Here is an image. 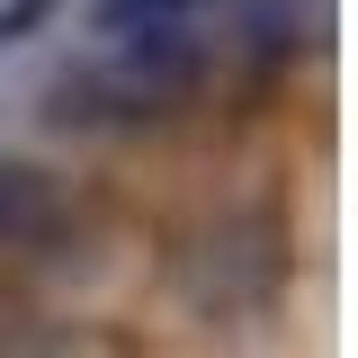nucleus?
Instances as JSON below:
<instances>
[{
  "label": "nucleus",
  "instance_id": "423d86ee",
  "mask_svg": "<svg viewBox=\"0 0 358 358\" xmlns=\"http://www.w3.org/2000/svg\"><path fill=\"white\" fill-rule=\"evenodd\" d=\"M242 36H251V54H260V63H278V54H296V0H251V27H242Z\"/></svg>",
  "mask_w": 358,
  "mask_h": 358
},
{
  "label": "nucleus",
  "instance_id": "0eeeda50",
  "mask_svg": "<svg viewBox=\"0 0 358 358\" xmlns=\"http://www.w3.org/2000/svg\"><path fill=\"white\" fill-rule=\"evenodd\" d=\"M63 9H72V0H0V54H9L18 36H36V27H54Z\"/></svg>",
  "mask_w": 358,
  "mask_h": 358
},
{
  "label": "nucleus",
  "instance_id": "f257e3e1",
  "mask_svg": "<svg viewBox=\"0 0 358 358\" xmlns=\"http://www.w3.org/2000/svg\"><path fill=\"white\" fill-rule=\"evenodd\" d=\"M215 45L197 27H171V36H108V54L72 63L63 81L45 90V117L54 126H81V134H143L179 117L197 81H206Z\"/></svg>",
  "mask_w": 358,
  "mask_h": 358
},
{
  "label": "nucleus",
  "instance_id": "20e7f679",
  "mask_svg": "<svg viewBox=\"0 0 358 358\" xmlns=\"http://www.w3.org/2000/svg\"><path fill=\"white\" fill-rule=\"evenodd\" d=\"M0 358H81V331L27 296H0Z\"/></svg>",
  "mask_w": 358,
  "mask_h": 358
},
{
  "label": "nucleus",
  "instance_id": "39448f33",
  "mask_svg": "<svg viewBox=\"0 0 358 358\" xmlns=\"http://www.w3.org/2000/svg\"><path fill=\"white\" fill-rule=\"evenodd\" d=\"M206 0H99L90 27L99 36H171V27H197Z\"/></svg>",
  "mask_w": 358,
  "mask_h": 358
},
{
  "label": "nucleus",
  "instance_id": "f03ea898",
  "mask_svg": "<svg viewBox=\"0 0 358 358\" xmlns=\"http://www.w3.org/2000/svg\"><path fill=\"white\" fill-rule=\"evenodd\" d=\"M287 215L278 206H206V215L171 233V251H162V278H171V296L197 322H251L287 296Z\"/></svg>",
  "mask_w": 358,
  "mask_h": 358
},
{
  "label": "nucleus",
  "instance_id": "7ed1b4c3",
  "mask_svg": "<svg viewBox=\"0 0 358 358\" xmlns=\"http://www.w3.org/2000/svg\"><path fill=\"white\" fill-rule=\"evenodd\" d=\"M63 224H72L63 179L36 171V162H9V152H0V251H54Z\"/></svg>",
  "mask_w": 358,
  "mask_h": 358
}]
</instances>
